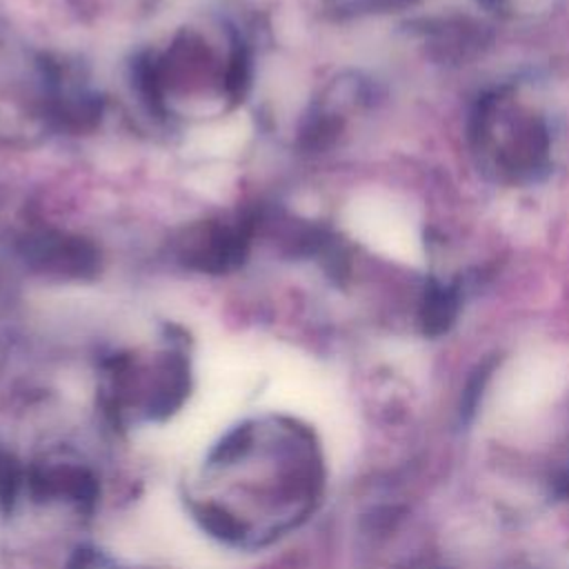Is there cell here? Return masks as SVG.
I'll return each instance as SVG.
<instances>
[{"mask_svg":"<svg viewBox=\"0 0 569 569\" xmlns=\"http://www.w3.org/2000/svg\"><path fill=\"white\" fill-rule=\"evenodd\" d=\"M480 42H482V33L478 31V24L458 20L453 24L445 22L440 29H436L431 47L438 49L436 56L440 60H460V58H467L471 51H476Z\"/></svg>","mask_w":569,"mask_h":569,"instance_id":"4","label":"cell"},{"mask_svg":"<svg viewBox=\"0 0 569 569\" xmlns=\"http://www.w3.org/2000/svg\"><path fill=\"white\" fill-rule=\"evenodd\" d=\"M469 142L480 171L496 182H538L551 167L547 122L509 91H491L478 100Z\"/></svg>","mask_w":569,"mask_h":569,"instance_id":"1","label":"cell"},{"mask_svg":"<svg viewBox=\"0 0 569 569\" xmlns=\"http://www.w3.org/2000/svg\"><path fill=\"white\" fill-rule=\"evenodd\" d=\"M413 2L416 0H333V4L347 13H387L400 11Z\"/></svg>","mask_w":569,"mask_h":569,"instance_id":"5","label":"cell"},{"mask_svg":"<svg viewBox=\"0 0 569 569\" xmlns=\"http://www.w3.org/2000/svg\"><path fill=\"white\" fill-rule=\"evenodd\" d=\"M31 260L40 269H49L56 273L80 276L93 271L96 251L80 242L78 238H62V236H40L29 247Z\"/></svg>","mask_w":569,"mask_h":569,"instance_id":"2","label":"cell"},{"mask_svg":"<svg viewBox=\"0 0 569 569\" xmlns=\"http://www.w3.org/2000/svg\"><path fill=\"white\" fill-rule=\"evenodd\" d=\"M460 309V289L431 280L418 307V325L425 336H442L451 329Z\"/></svg>","mask_w":569,"mask_h":569,"instance_id":"3","label":"cell"}]
</instances>
